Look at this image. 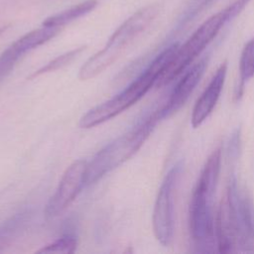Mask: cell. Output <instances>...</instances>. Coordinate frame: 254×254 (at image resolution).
<instances>
[{"label": "cell", "instance_id": "7a4b0ae2", "mask_svg": "<svg viewBox=\"0 0 254 254\" xmlns=\"http://www.w3.org/2000/svg\"><path fill=\"white\" fill-rule=\"evenodd\" d=\"M179 44L175 43L165 49L150 65L123 91L111 99L88 110L79 120V126L82 128L95 127L125 111L138 100H140L149 89L156 84L158 77L166 67Z\"/></svg>", "mask_w": 254, "mask_h": 254}, {"label": "cell", "instance_id": "2e32d148", "mask_svg": "<svg viewBox=\"0 0 254 254\" xmlns=\"http://www.w3.org/2000/svg\"><path fill=\"white\" fill-rule=\"evenodd\" d=\"M239 143H240V133H239V130H236L235 133H233V135L231 136V139L229 141V148H228V153L232 160H235L237 158L239 145H240Z\"/></svg>", "mask_w": 254, "mask_h": 254}, {"label": "cell", "instance_id": "5b68a950", "mask_svg": "<svg viewBox=\"0 0 254 254\" xmlns=\"http://www.w3.org/2000/svg\"><path fill=\"white\" fill-rule=\"evenodd\" d=\"M228 21L230 20L225 8L207 18L182 46H178L155 85L158 87L164 86L181 74L215 38Z\"/></svg>", "mask_w": 254, "mask_h": 254}, {"label": "cell", "instance_id": "9a60e30c", "mask_svg": "<svg viewBox=\"0 0 254 254\" xmlns=\"http://www.w3.org/2000/svg\"><path fill=\"white\" fill-rule=\"evenodd\" d=\"M251 0H236L234 1L231 5H229L228 7L225 8L227 14H228V17H229V20L235 18L244 8L245 6L250 2Z\"/></svg>", "mask_w": 254, "mask_h": 254}, {"label": "cell", "instance_id": "52a82bcc", "mask_svg": "<svg viewBox=\"0 0 254 254\" xmlns=\"http://www.w3.org/2000/svg\"><path fill=\"white\" fill-rule=\"evenodd\" d=\"M87 164L84 160H76L64 171L58 188L46 205L45 213L48 217L61 215L76 198L86 185Z\"/></svg>", "mask_w": 254, "mask_h": 254}, {"label": "cell", "instance_id": "8fae6325", "mask_svg": "<svg viewBox=\"0 0 254 254\" xmlns=\"http://www.w3.org/2000/svg\"><path fill=\"white\" fill-rule=\"evenodd\" d=\"M97 4V0H85L81 3L69 7L68 9H65L60 13L48 17L44 20L43 26L62 29L64 26L69 24L70 22L93 11L96 8Z\"/></svg>", "mask_w": 254, "mask_h": 254}, {"label": "cell", "instance_id": "277c9868", "mask_svg": "<svg viewBox=\"0 0 254 254\" xmlns=\"http://www.w3.org/2000/svg\"><path fill=\"white\" fill-rule=\"evenodd\" d=\"M163 118L160 108L133 127L132 130L121 135L101 149L87 164L86 185L95 183L104 175L133 157L147 140L157 123Z\"/></svg>", "mask_w": 254, "mask_h": 254}, {"label": "cell", "instance_id": "6da1fadb", "mask_svg": "<svg viewBox=\"0 0 254 254\" xmlns=\"http://www.w3.org/2000/svg\"><path fill=\"white\" fill-rule=\"evenodd\" d=\"M221 149L214 150L207 158L190 202L189 224L192 240L201 251H209L213 244L214 219L212 214V200L220 171Z\"/></svg>", "mask_w": 254, "mask_h": 254}, {"label": "cell", "instance_id": "9c48e42d", "mask_svg": "<svg viewBox=\"0 0 254 254\" xmlns=\"http://www.w3.org/2000/svg\"><path fill=\"white\" fill-rule=\"evenodd\" d=\"M207 64L208 58L204 57L184 74V76L180 79L174 88L166 104L161 107L164 118L178 111L187 102L190 95L202 77L207 67Z\"/></svg>", "mask_w": 254, "mask_h": 254}, {"label": "cell", "instance_id": "e0dca14e", "mask_svg": "<svg viewBox=\"0 0 254 254\" xmlns=\"http://www.w3.org/2000/svg\"><path fill=\"white\" fill-rule=\"evenodd\" d=\"M7 29H8V26H2V27H0V36H1Z\"/></svg>", "mask_w": 254, "mask_h": 254}, {"label": "cell", "instance_id": "30bf717a", "mask_svg": "<svg viewBox=\"0 0 254 254\" xmlns=\"http://www.w3.org/2000/svg\"><path fill=\"white\" fill-rule=\"evenodd\" d=\"M227 72V63L223 62L211 77L208 85L196 100L191 113V126L197 128L212 112L220 96Z\"/></svg>", "mask_w": 254, "mask_h": 254}, {"label": "cell", "instance_id": "8992f818", "mask_svg": "<svg viewBox=\"0 0 254 254\" xmlns=\"http://www.w3.org/2000/svg\"><path fill=\"white\" fill-rule=\"evenodd\" d=\"M183 165L177 164L165 177L156 198L153 211V230L157 240L169 246L174 236V192Z\"/></svg>", "mask_w": 254, "mask_h": 254}, {"label": "cell", "instance_id": "3957f363", "mask_svg": "<svg viewBox=\"0 0 254 254\" xmlns=\"http://www.w3.org/2000/svg\"><path fill=\"white\" fill-rule=\"evenodd\" d=\"M158 13V5L152 4L141 8L125 20L111 35L105 46L83 64L78 72L79 78L82 80L93 78L110 66L123 51L152 24Z\"/></svg>", "mask_w": 254, "mask_h": 254}, {"label": "cell", "instance_id": "5bb4252c", "mask_svg": "<svg viewBox=\"0 0 254 254\" xmlns=\"http://www.w3.org/2000/svg\"><path fill=\"white\" fill-rule=\"evenodd\" d=\"M76 248V240L73 237L67 236L59 238L56 241L41 248L38 253H72Z\"/></svg>", "mask_w": 254, "mask_h": 254}, {"label": "cell", "instance_id": "4fadbf2b", "mask_svg": "<svg viewBox=\"0 0 254 254\" xmlns=\"http://www.w3.org/2000/svg\"><path fill=\"white\" fill-rule=\"evenodd\" d=\"M84 49H85L84 47L75 48V49H73V50H71L69 52H66L64 55H61V56L57 57L52 62L48 63L46 65L42 66L41 68H39L38 70L33 72L30 77H36V76H39V75H41L43 73L51 72V71H54V70H57L59 68H62L64 66H65L66 64L71 63Z\"/></svg>", "mask_w": 254, "mask_h": 254}, {"label": "cell", "instance_id": "7c38bea8", "mask_svg": "<svg viewBox=\"0 0 254 254\" xmlns=\"http://www.w3.org/2000/svg\"><path fill=\"white\" fill-rule=\"evenodd\" d=\"M254 75V38L244 46L239 62V84L236 88L235 97L239 99L244 91L245 83Z\"/></svg>", "mask_w": 254, "mask_h": 254}, {"label": "cell", "instance_id": "ba28073f", "mask_svg": "<svg viewBox=\"0 0 254 254\" xmlns=\"http://www.w3.org/2000/svg\"><path fill=\"white\" fill-rule=\"evenodd\" d=\"M61 29L43 26L33 30L11 44L0 55V78L5 76L26 53L49 42L60 33Z\"/></svg>", "mask_w": 254, "mask_h": 254}]
</instances>
